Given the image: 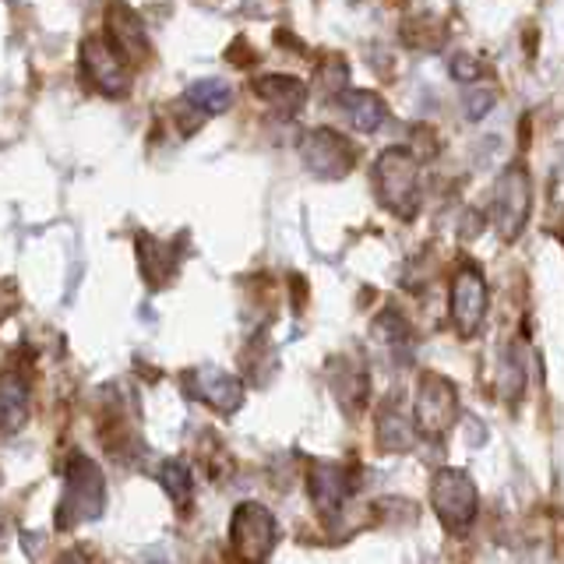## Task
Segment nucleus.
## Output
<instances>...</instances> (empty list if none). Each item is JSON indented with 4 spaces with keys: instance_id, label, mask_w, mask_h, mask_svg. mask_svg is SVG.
<instances>
[{
    "instance_id": "1",
    "label": "nucleus",
    "mask_w": 564,
    "mask_h": 564,
    "mask_svg": "<svg viewBox=\"0 0 564 564\" xmlns=\"http://www.w3.org/2000/svg\"><path fill=\"white\" fill-rule=\"evenodd\" d=\"M106 508V480L102 469L85 455H70L64 473V498L57 505V529H75L93 522Z\"/></svg>"
},
{
    "instance_id": "2",
    "label": "nucleus",
    "mask_w": 564,
    "mask_h": 564,
    "mask_svg": "<svg viewBox=\"0 0 564 564\" xmlns=\"http://www.w3.org/2000/svg\"><path fill=\"white\" fill-rule=\"evenodd\" d=\"M378 202L399 219H413L420 212V163L410 149H388L375 163Z\"/></svg>"
},
{
    "instance_id": "3",
    "label": "nucleus",
    "mask_w": 564,
    "mask_h": 564,
    "mask_svg": "<svg viewBox=\"0 0 564 564\" xmlns=\"http://www.w3.org/2000/svg\"><path fill=\"white\" fill-rule=\"evenodd\" d=\"M431 508L441 525L455 536H466L480 516V490L466 469H437L431 480Z\"/></svg>"
},
{
    "instance_id": "4",
    "label": "nucleus",
    "mask_w": 564,
    "mask_h": 564,
    "mask_svg": "<svg viewBox=\"0 0 564 564\" xmlns=\"http://www.w3.org/2000/svg\"><path fill=\"white\" fill-rule=\"evenodd\" d=\"M279 543V522L261 501H243L229 516V546L240 561H264L272 557Z\"/></svg>"
},
{
    "instance_id": "5",
    "label": "nucleus",
    "mask_w": 564,
    "mask_h": 564,
    "mask_svg": "<svg viewBox=\"0 0 564 564\" xmlns=\"http://www.w3.org/2000/svg\"><path fill=\"white\" fill-rule=\"evenodd\" d=\"M529 212H533V181H529V170L522 163H511L494 187V219H498L505 240H519Z\"/></svg>"
},
{
    "instance_id": "6",
    "label": "nucleus",
    "mask_w": 564,
    "mask_h": 564,
    "mask_svg": "<svg viewBox=\"0 0 564 564\" xmlns=\"http://www.w3.org/2000/svg\"><path fill=\"white\" fill-rule=\"evenodd\" d=\"M300 159L317 176V181H343L357 166V149L352 141L332 128H314L300 138Z\"/></svg>"
},
{
    "instance_id": "7",
    "label": "nucleus",
    "mask_w": 564,
    "mask_h": 564,
    "mask_svg": "<svg viewBox=\"0 0 564 564\" xmlns=\"http://www.w3.org/2000/svg\"><path fill=\"white\" fill-rule=\"evenodd\" d=\"M455 420H458L455 384L445 375H437V370H423V378L416 384V427H420V434L437 437V434H445Z\"/></svg>"
},
{
    "instance_id": "8",
    "label": "nucleus",
    "mask_w": 564,
    "mask_h": 564,
    "mask_svg": "<svg viewBox=\"0 0 564 564\" xmlns=\"http://www.w3.org/2000/svg\"><path fill=\"white\" fill-rule=\"evenodd\" d=\"M452 325L463 339H473L487 317V279L476 264H463L452 279Z\"/></svg>"
},
{
    "instance_id": "9",
    "label": "nucleus",
    "mask_w": 564,
    "mask_h": 564,
    "mask_svg": "<svg viewBox=\"0 0 564 564\" xmlns=\"http://www.w3.org/2000/svg\"><path fill=\"white\" fill-rule=\"evenodd\" d=\"M82 70H85V78L93 82L99 93H106V96H123L131 88L128 57H123V53L113 43L85 40L82 43Z\"/></svg>"
},
{
    "instance_id": "10",
    "label": "nucleus",
    "mask_w": 564,
    "mask_h": 564,
    "mask_svg": "<svg viewBox=\"0 0 564 564\" xmlns=\"http://www.w3.org/2000/svg\"><path fill=\"white\" fill-rule=\"evenodd\" d=\"M187 388L194 399H202L216 413H237L243 405V381L219 367H194L187 375Z\"/></svg>"
},
{
    "instance_id": "11",
    "label": "nucleus",
    "mask_w": 564,
    "mask_h": 564,
    "mask_svg": "<svg viewBox=\"0 0 564 564\" xmlns=\"http://www.w3.org/2000/svg\"><path fill=\"white\" fill-rule=\"evenodd\" d=\"M335 106H339V110L346 113V120L364 134L381 131V123L388 120L384 99L378 93H370V88H343V93L335 96Z\"/></svg>"
},
{
    "instance_id": "12",
    "label": "nucleus",
    "mask_w": 564,
    "mask_h": 564,
    "mask_svg": "<svg viewBox=\"0 0 564 564\" xmlns=\"http://www.w3.org/2000/svg\"><path fill=\"white\" fill-rule=\"evenodd\" d=\"M307 494H311L314 508L322 511V519H332L335 511H343V505H346V494H349L346 473L339 466H332V463H314Z\"/></svg>"
},
{
    "instance_id": "13",
    "label": "nucleus",
    "mask_w": 564,
    "mask_h": 564,
    "mask_svg": "<svg viewBox=\"0 0 564 564\" xmlns=\"http://www.w3.org/2000/svg\"><path fill=\"white\" fill-rule=\"evenodd\" d=\"M251 88H254L258 99H264L282 117L300 113V110H304V102H307V85L300 78H293V75H261Z\"/></svg>"
},
{
    "instance_id": "14",
    "label": "nucleus",
    "mask_w": 564,
    "mask_h": 564,
    "mask_svg": "<svg viewBox=\"0 0 564 564\" xmlns=\"http://www.w3.org/2000/svg\"><path fill=\"white\" fill-rule=\"evenodd\" d=\"M106 29H110V43L128 61H138L141 53H145V25H141V18L128 4L106 8Z\"/></svg>"
},
{
    "instance_id": "15",
    "label": "nucleus",
    "mask_w": 564,
    "mask_h": 564,
    "mask_svg": "<svg viewBox=\"0 0 564 564\" xmlns=\"http://www.w3.org/2000/svg\"><path fill=\"white\" fill-rule=\"evenodd\" d=\"M29 410H32V399H29V381H22L8 370L4 384H0V420H4V431L18 434L29 423Z\"/></svg>"
},
{
    "instance_id": "16",
    "label": "nucleus",
    "mask_w": 564,
    "mask_h": 564,
    "mask_svg": "<svg viewBox=\"0 0 564 564\" xmlns=\"http://www.w3.org/2000/svg\"><path fill=\"white\" fill-rule=\"evenodd\" d=\"M184 99L198 113H212V117H216V113H226L229 110V102H234V88H229L226 82H219V78H202V82L187 85Z\"/></svg>"
},
{
    "instance_id": "17",
    "label": "nucleus",
    "mask_w": 564,
    "mask_h": 564,
    "mask_svg": "<svg viewBox=\"0 0 564 564\" xmlns=\"http://www.w3.org/2000/svg\"><path fill=\"white\" fill-rule=\"evenodd\" d=\"M170 247L163 240H155L149 234L138 237V269L149 279L152 290H163V282L170 279Z\"/></svg>"
},
{
    "instance_id": "18",
    "label": "nucleus",
    "mask_w": 564,
    "mask_h": 564,
    "mask_svg": "<svg viewBox=\"0 0 564 564\" xmlns=\"http://www.w3.org/2000/svg\"><path fill=\"white\" fill-rule=\"evenodd\" d=\"M159 480H163V490L170 494V501L187 511L191 498H194V476L187 469V463H181V458H170V463L159 469Z\"/></svg>"
},
{
    "instance_id": "19",
    "label": "nucleus",
    "mask_w": 564,
    "mask_h": 564,
    "mask_svg": "<svg viewBox=\"0 0 564 564\" xmlns=\"http://www.w3.org/2000/svg\"><path fill=\"white\" fill-rule=\"evenodd\" d=\"M416 431L420 427H410V420H402L399 413H384L378 420V445L384 452H405L416 445Z\"/></svg>"
},
{
    "instance_id": "20",
    "label": "nucleus",
    "mask_w": 564,
    "mask_h": 564,
    "mask_svg": "<svg viewBox=\"0 0 564 564\" xmlns=\"http://www.w3.org/2000/svg\"><path fill=\"white\" fill-rule=\"evenodd\" d=\"M494 102H498V93L494 88H473V93H466V117L469 120H484L490 110H494Z\"/></svg>"
},
{
    "instance_id": "21",
    "label": "nucleus",
    "mask_w": 564,
    "mask_h": 564,
    "mask_svg": "<svg viewBox=\"0 0 564 564\" xmlns=\"http://www.w3.org/2000/svg\"><path fill=\"white\" fill-rule=\"evenodd\" d=\"M448 70H452L455 82H476V78H480V61L466 57V53H458V57H452Z\"/></svg>"
},
{
    "instance_id": "22",
    "label": "nucleus",
    "mask_w": 564,
    "mask_h": 564,
    "mask_svg": "<svg viewBox=\"0 0 564 564\" xmlns=\"http://www.w3.org/2000/svg\"><path fill=\"white\" fill-rule=\"evenodd\" d=\"M346 75H349V67L343 64V57L339 61L332 57V64H325L322 70H317V82H322L325 88H339L346 82Z\"/></svg>"
}]
</instances>
